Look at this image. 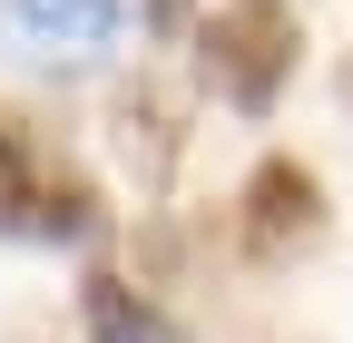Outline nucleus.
I'll list each match as a JSON object with an SVG mask.
<instances>
[{
	"label": "nucleus",
	"mask_w": 353,
	"mask_h": 343,
	"mask_svg": "<svg viewBox=\"0 0 353 343\" xmlns=\"http://www.w3.org/2000/svg\"><path fill=\"white\" fill-rule=\"evenodd\" d=\"M294 50H304V30H294L285 0H216V20L196 30V69H206V89L226 98V108H245V118H265V108L285 98Z\"/></svg>",
	"instance_id": "nucleus-1"
},
{
	"label": "nucleus",
	"mask_w": 353,
	"mask_h": 343,
	"mask_svg": "<svg viewBox=\"0 0 353 343\" xmlns=\"http://www.w3.org/2000/svg\"><path fill=\"white\" fill-rule=\"evenodd\" d=\"M236 236L255 265H285V255L304 245H324V187H314V167H294V157H265L245 196H236Z\"/></svg>",
	"instance_id": "nucleus-2"
},
{
	"label": "nucleus",
	"mask_w": 353,
	"mask_h": 343,
	"mask_svg": "<svg viewBox=\"0 0 353 343\" xmlns=\"http://www.w3.org/2000/svg\"><path fill=\"white\" fill-rule=\"evenodd\" d=\"M118 0H10V30H20V50L30 59H50V69H88L118 39Z\"/></svg>",
	"instance_id": "nucleus-3"
},
{
	"label": "nucleus",
	"mask_w": 353,
	"mask_h": 343,
	"mask_svg": "<svg viewBox=\"0 0 353 343\" xmlns=\"http://www.w3.org/2000/svg\"><path fill=\"white\" fill-rule=\"evenodd\" d=\"M88 343H187L138 284H118V275H88Z\"/></svg>",
	"instance_id": "nucleus-4"
},
{
	"label": "nucleus",
	"mask_w": 353,
	"mask_h": 343,
	"mask_svg": "<svg viewBox=\"0 0 353 343\" xmlns=\"http://www.w3.org/2000/svg\"><path fill=\"white\" fill-rule=\"evenodd\" d=\"M118 147H128V167H138L148 187L167 177V157H176V127H167V98H157V89H128V98H118Z\"/></svg>",
	"instance_id": "nucleus-5"
},
{
	"label": "nucleus",
	"mask_w": 353,
	"mask_h": 343,
	"mask_svg": "<svg viewBox=\"0 0 353 343\" xmlns=\"http://www.w3.org/2000/svg\"><path fill=\"white\" fill-rule=\"evenodd\" d=\"M20 196H30V167L10 147V127H0V226H20Z\"/></svg>",
	"instance_id": "nucleus-6"
},
{
	"label": "nucleus",
	"mask_w": 353,
	"mask_h": 343,
	"mask_svg": "<svg viewBox=\"0 0 353 343\" xmlns=\"http://www.w3.org/2000/svg\"><path fill=\"white\" fill-rule=\"evenodd\" d=\"M148 20H157V30H176V20H187V0H148Z\"/></svg>",
	"instance_id": "nucleus-7"
}]
</instances>
